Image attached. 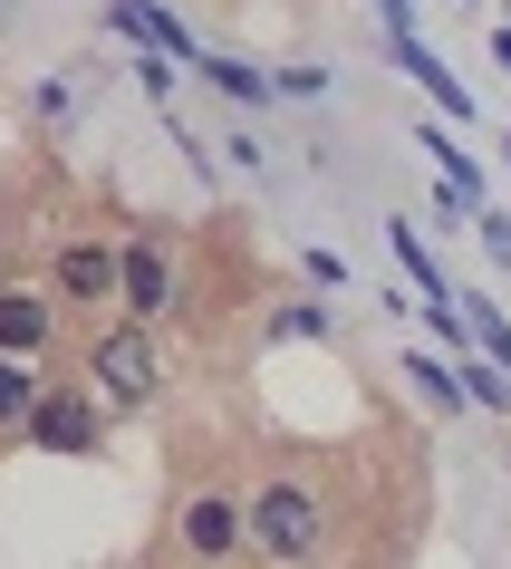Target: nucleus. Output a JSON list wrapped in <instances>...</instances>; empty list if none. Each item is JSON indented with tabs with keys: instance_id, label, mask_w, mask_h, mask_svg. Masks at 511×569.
<instances>
[{
	"instance_id": "f257e3e1",
	"label": "nucleus",
	"mask_w": 511,
	"mask_h": 569,
	"mask_svg": "<svg viewBox=\"0 0 511 569\" xmlns=\"http://www.w3.org/2000/svg\"><path fill=\"white\" fill-rule=\"evenodd\" d=\"M251 550H261V560L271 569H300L309 550H319V492H309V482H261V492H251Z\"/></svg>"
},
{
	"instance_id": "f03ea898",
	"label": "nucleus",
	"mask_w": 511,
	"mask_h": 569,
	"mask_svg": "<svg viewBox=\"0 0 511 569\" xmlns=\"http://www.w3.org/2000/svg\"><path fill=\"white\" fill-rule=\"evenodd\" d=\"M97 387L117 396V406H146V396H154V338H146V319H126V329L97 338Z\"/></svg>"
},
{
	"instance_id": "7ed1b4c3",
	"label": "nucleus",
	"mask_w": 511,
	"mask_h": 569,
	"mask_svg": "<svg viewBox=\"0 0 511 569\" xmlns=\"http://www.w3.org/2000/svg\"><path fill=\"white\" fill-rule=\"evenodd\" d=\"M174 531H183V550H193V560H203V569H222V550H232V540L251 531V511H241L232 492H193V502H183V521H174Z\"/></svg>"
},
{
	"instance_id": "20e7f679",
	"label": "nucleus",
	"mask_w": 511,
	"mask_h": 569,
	"mask_svg": "<svg viewBox=\"0 0 511 569\" xmlns=\"http://www.w3.org/2000/svg\"><path fill=\"white\" fill-rule=\"evenodd\" d=\"M30 435H39L49 453H88V445H97V406L59 387V396H39V406H30Z\"/></svg>"
},
{
	"instance_id": "39448f33",
	"label": "nucleus",
	"mask_w": 511,
	"mask_h": 569,
	"mask_svg": "<svg viewBox=\"0 0 511 569\" xmlns=\"http://www.w3.org/2000/svg\"><path fill=\"white\" fill-rule=\"evenodd\" d=\"M59 290H68V300H107V290H126V251H107V241H68V251H59Z\"/></svg>"
},
{
	"instance_id": "423d86ee",
	"label": "nucleus",
	"mask_w": 511,
	"mask_h": 569,
	"mask_svg": "<svg viewBox=\"0 0 511 569\" xmlns=\"http://www.w3.org/2000/svg\"><path fill=\"white\" fill-rule=\"evenodd\" d=\"M39 348H49V300L10 290L0 300V358H39Z\"/></svg>"
},
{
	"instance_id": "0eeeda50",
	"label": "nucleus",
	"mask_w": 511,
	"mask_h": 569,
	"mask_svg": "<svg viewBox=\"0 0 511 569\" xmlns=\"http://www.w3.org/2000/svg\"><path fill=\"white\" fill-rule=\"evenodd\" d=\"M164 290H174V251H164V241H136V251H126V300H136V319H146Z\"/></svg>"
},
{
	"instance_id": "6e6552de",
	"label": "nucleus",
	"mask_w": 511,
	"mask_h": 569,
	"mask_svg": "<svg viewBox=\"0 0 511 569\" xmlns=\"http://www.w3.org/2000/svg\"><path fill=\"white\" fill-rule=\"evenodd\" d=\"M117 30H136L146 49H174V59H193V39H183L164 10H146V0H117Z\"/></svg>"
},
{
	"instance_id": "1a4fd4ad",
	"label": "nucleus",
	"mask_w": 511,
	"mask_h": 569,
	"mask_svg": "<svg viewBox=\"0 0 511 569\" xmlns=\"http://www.w3.org/2000/svg\"><path fill=\"white\" fill-rule=\"evenodd\" d=\"M387 30H395V59H405V68H415V78H424V88L444 97V117H473V107H463V88H453V78H444V59H424L415 39H405V20H387Z\"/></svg>"
},
{
	"instance_id": "9d476101",
	"label": "nucleus",
	"mask_w": 511,
	"mask_h": 569,
	"mask_svg": "<svg viewBox=\"0 0 511 569\" xmlns=\"http://www.w3.org/2000/svg\"><path fill=\"white\" fill-rule=\"evenodd\" d=\"M193 68H203V78H212V88H222V97H241V107H261V97H271V88H261V78H251V68L212 59V49H203V59H193Z\"/></svg>"
},
{
	"instance_id": "9b49d317",
	"label": "nucleus",
	"mask_w": 511,
	"mask_h": 569,
	"mask_svg": "<svg viewBox=\"0 0 511 569\" xmlns=\"http://www.w3.org/2000/svg\"><path fill=\"white\" fill-rule=\"evenodd\" d=\"M30 406H39V396H30V377L0 358V416H30Z\"/></svg>"
},
{
	"instance_id": "f8f14e48",
	"label": "nucleus",
	"mask_w": 511,
	"mask_h": 569,
	"mask_svg": "<svg viewBox=\"0 0 511 569\" xmlns=\"http://www.w3.org/2000/svg\"><path fill=\"white\" fill-rule=\"evenodd\" d=\"M415 387H424V396H444V416H453V406H463V396H453V377H444V367H434V358H415Z\"/></svg>"
}]
</instances>
